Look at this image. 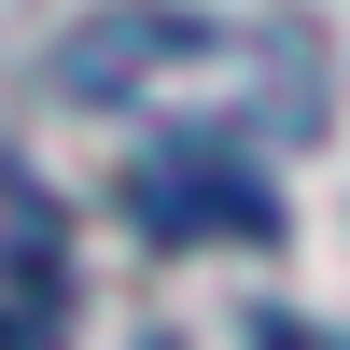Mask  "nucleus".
Returning a JSON list of instances; mask_svg holds the SVG:
<instances>
[{
    "label": "nucleus",
    "mask_w": 350,
    "mask_h": 350,
    "mask_svg": "<svg viewBox=\"0 0 350 350\" xmlns=\"http://www.w3.org/2000/svg\"><path fill=\"white\" fill-rule=\"evenodd\" d=\"M56 98L84 112H183V98H252V42L211 14H183V0H126V14L70 28V56H56Z\"/></svg>",
    "instance_id": "1"
},
{
    "label": "nucleus",
    "mask_w": 350,
    "mask_h": 350,
    "mask_svg": "<svg viewBox=\"0 0 350 350\" xmlns=\"http://www.w3.org/2000/svg\"><path fill=\"white\" fill-rule=\"evenodd\" d=\"M126 224H140L154 252H211V239H224V252H267V239H280V183L239 154V140L196 126V140L126 154Z\"/></svg>",
    "instance_id": "2"
},
{
    "label": "nucleus",
    "mask_w": 350,
    "mask_h": 350,
    "mask_svg": "<svg viewBox=\"0 0 350 350\" xmlns=\"http://www.w3.org/2000/svg\"><path fill=\"white\" fill-rule=\"evenodd\" d=\"M70 323V211L42 196V168L0 154V336H56Z\"/></svg>",
    "instance_id": "3"
}]
</instances>
